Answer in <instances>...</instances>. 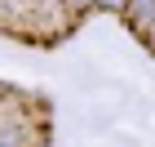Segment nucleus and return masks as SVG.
<instances>
[{
  "instance_id": "1",
  "label": "nucleus",
  "mask_w": 155,
  "mask_h": 147,
  "mask_svg": "<svg viewBox=\"0 0 155 147\" xmlns=\"http://www.w3.org/2000/svg\"><path fill=\"white\" fill-rule=\"evenodd\" d=\"M133 13H155V0H129Z\"/></svg>"
}]
</instances>
